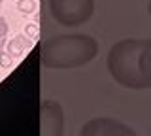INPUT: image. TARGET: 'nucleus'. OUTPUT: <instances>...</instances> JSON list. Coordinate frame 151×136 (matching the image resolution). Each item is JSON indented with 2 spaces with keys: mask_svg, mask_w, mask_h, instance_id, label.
<instances>
[{
  "mask_svg": "<svg viewBox=\"0 0 151 136\" xmlns=\"http://www.w3.org/2000/svg\"><path fill=\"white\" fill-rule=\"evenodd\" d=\"M98 55L96 40L87 34L55 36L42 44L40 60L49 70H70L91 63Z\"/></svg>",
  "mask_w": 151,
  "mask_h": 136,
  "instance_id": "f257e3e1",
  "label": "nucleus"
},
{
  "mask_svg": "<svg viewBox=\"0 0 151 136\" xmlns=\"http://www.w3.org/2000/svg\"><path fill=\"white\" fill-rule=\"evenodd\" d=\"M142 40L127 38L111 45L108 53L106 64L111 78L119 85L127 89H145V83L138 72V51H140Z\"/></svg>",
  "mask_w": 151,
  "mask_h": 136,
  "instance_id": "f03ea898",
  "label": "nucleus"
},
{
  "mask_svg": "<svg viewBox=\"0 0 151 136\" xmlns=\"http://www.w3.org/2000/svg\"><path fill=\"white\" fill-rule=\"evenodd\" d=\"M53 19L63 27H79L94 13V0H49Z\"/></svg>",
  "mask_w": 151,
  "mask_h": 136,
  "instance_id": "7ed1b4c3",
  "label": "nucleus"
},
{
  "mask_svg": "<svg viewBox=\"0 0 151 136\" xmlns=\"http://www.w3.org/2000/svg\"><path fill=\"white\" fill-rule=\"evenodd\" d=\"M64 112L57 100H44L40 104V136H63Z\"/></svg>",
  "mask_w": 151,
  "mask_h": 136,
  "instance_id": "20e7f679",
  "label": "nucleus"
},
{
  "mask_svg": "<svg viewBox=\"0 0 151 136\" xmlns=\"http://www.w3.org/2000/svg\"><path fill=\"white\" fill-rule=\"evenodd\" d=\"M79 136H138L129 125L121 123L117 119L111 117H94V119L87 121L81 130Z\"/></svg>",
  "mask_w": 151,
  "mask_h": 136,
  "instance_id": "39448f33",
  "label": "nucleus"
},
{
  "mask_svg": "<svg viewBox=\"0 0 151 136\" xmlns=\"http://www.w3.org/2000/svg\"><path fill=\"white\" fill-rule=\"evenodd\" d=\"M138 72L145 83V89L151 87V40H142L138 51Z\"/></svg>",
  "mask_w": 151,
  "mask_h": 136,
  "instance_id": "423d86ee",
  "label": "nucleus"
},
{
  "mask_svg": "<svg viewBox=\"0 0 151 136\" xmlns=\"http://www.w3.org/2000/svg\"><path fill=\"white\" fill-rule=\"evenodd\" d=\"M32 47V40L28 38L27 34H17L15 38H12L8 42V45H6V51H8V55L9 57H23L25 55V51L27 49H30Z\"/></svg>",
  "mask_w": 151,
  "mask_h": 136,
  "instance_id": "0eeeda50",
  "label": "nucleus"
},
{
  "mask_svg": "<svg viewBox=\"0 0 151 136\" xmlns=\"http://www.w3.org/2000/svg\"><path fill=\"white\" fill-rule=\"evenodd\" d=\"M17 10L21 13H34L38 10L36 0H17Z\"/></svg>",
  "mask_w": 151,
  "mask_h": 136,
  "instance_id": "6e6552de",
  "label": "nucleus"
},
{
  "mask_svg": "<svg viewBox=\"0 0 151 136\" xmlns=\"http://www.w3.org/2000/svg\"><path fill=\"white\" fill-rule=\"evenodd\" d=\"M25 34H27L30 40H36L38 36H40V29H38L36 23H28V25L25 27Z\"/></svg>",
  "mask_w": 151,
  "mask_h": 136,
  "instance_id": "1a4fd4ad",
  "label": "nucleus"
},
{
  "mask_svg": "<svg viewBox=\"0 0 151 136\" xmlns=\"http://www.w3.org/2000/svg\"><path fill=\"white\" fill-rule=\"evenodd\" d=\"M0 68H12V57L8 53H0Z\"/></svg>",
  "mask_w": 151,
  "mask_h": 136,
  "instance_id": "9d476101",
  "label": "nucleus"
},
{
  "mask_svg": "<svg viewBox=\"0 0 151 136\" xmlns=\"http://www.w3.org/2000/svg\"><path fill=\"white\" fill-rule=\"evenodd\" d=\"M8 23H6V19H4V17H0V36H6L8 34Z\"/></svg>",
  "mask_w": 151,
  "mask_h": 136,
  "instance_id": "9b49d317",
  "label": "nucleus"
},
{
  "mask_svg": "<svg viewBox=\"0 0 151 136\" xmlns=\"http://www.w3.org/2000/svg\"><path fill=\"white\" fill-rule=\"evenodd\" d=\"M4 45H6V36H0V53L4 51Z\"/></svg>",
  "mask_w": 151,
  "mask_h": 136,
  "instance_id": "f8f14e48",
  "label": "nucleus"
},
{
  "mask_svg": "<svg viewBox=\"0 0 151 136\" xmlns=\"http://www.w3.org/2000/svg\"><path fill=\"white\" fill-rule=\"evenodd\" d=\"M147 12H149V15H151V0L147 2Z\"/></svg>",
  "mask_w": 151,
  "mask_h": 136,
  "instance_id": "ddd939ff",
  "label": "nucleus"
},
{
  "mask_svg": "<svg viewBox=\"0 0 151 136\" xmlns=\"http://www.w3.org/2000/svg\"><path fill=\"white\" fill-rule=\"evenodd\" d=\"M0 4H2V0H0Z\"/></svg>",
  "mask_w": 151,
  "mask_h": 136,
  "instance_id": "4468645a",
  "label": "nucleus"
},
{
  "mask_svg": "<svg viewBox=\"0 0 151 136\" xmlns=\"http://www.w3.org/2000/svg\"><path fill=\"white\" fill-rule=\"evenodd\" d=\"M0 6H2V4H0Z\"/></svg>",
  "mask_w": 151,
  "mask_h": 136,
  "instance_id": "2eb2a0df",
  "label": "nucleus"
}]
</instances>
